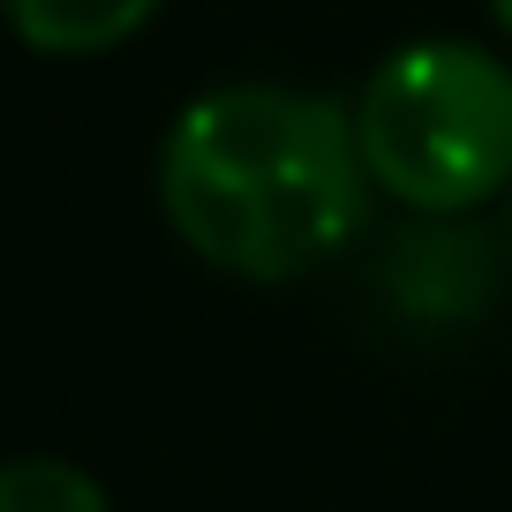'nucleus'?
Segmentation results:
<instances>
[{"label":"nucleus","instance_id":"obj_1","mask_svg":"<svg viewBox=\"0 0 512 512\" xmlns=\"http://www.w3.org/2000/svg\"><path fill=\"white\" fill-rule=\"evenodd\" d=\"M159 211L181 249L249 287L324 272L369 219L354 106L294 83H211L159 144Z\"/></svg>","mask_w":512,"mask_h":512},{"label":"nucleus","instance_id":"obj_2","mask_svg":"<svg viewBox=\"0 0 512 512\" xmlns=\"http://www.w3.org/2000/svg\"><path fill=\"white\" fill-rule=\"evenodd\" d=\"M362 166L407 211H475L512 189V68L467 38L384 53L354 98Z\"/></svg>","mask_w":512,"mask_h":512},{"label":"nucleus","instance_id":"obj_3","mask_svg":"<svg viewBox=\"0 0 512 512\" xmlns=\"http://www.w3.org/2000/svg\"><path fill=\"white\" fill-rule=\"evenodd\" d=\"M159 8L166 0H8V23L46 61H91V53L128 46Z\"/></svg>","mask_w":512,"mask_h":512},{"label":"nucleus","instance_id":"obj_4","mask_svg":"<svg viewBox=\"0 0 512 512\" xmlns=\"http://www.w3.org/2000/svg\"><path fill=\"white\" fill-rule=\"evenodd\" d=\"M0 512H113V497L98 475H83L61 452H23L0 475Z\"/></svg>","mask_w":512,"mask_h":512},{"label":"nucleus","instance_id":"obj_5","mask_svg":"<svg viewBox=\"0 0 512 512\" xmlns=\"http://www.w3.org/2000/svg\"><path fill=\"white\" fill-rule=\"evenodd\" d=\"M490 16H497V31L512 38V0H490Z\"/></svg>","mask_w":512,"mask_h":512}]
</instances>
